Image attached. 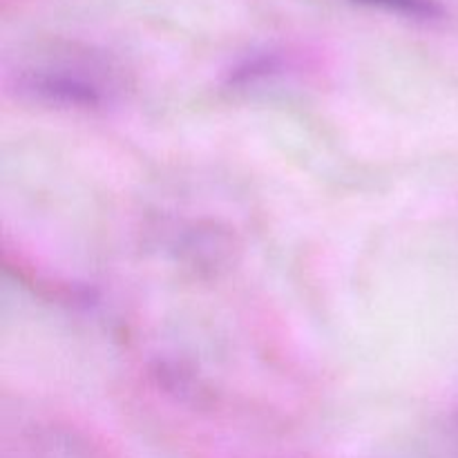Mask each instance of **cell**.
I'll return each instance as SVG.
<instances>
[{"label": "cell", "mask_w": 458, "mask_h": 458, "mask_svg": "<svg viewBox=\"0 0 458 458\" xmlns=\"http://www.w3.org/2000/svg\"><path fill=\"white\" fill-rule=\"evenodd\" d=\"M349 3L396 13V16L411 18V21L429 22L443 18V7L437 0H349Z\"/></svg>", "instance_id": "cell-2"}, {"label": "cell", "mask_w": 458, "mask_h": 458, "mask_svg": "<svg viewBox=\"0 0 458 458\" xmlns=\"http://www.w3.org/2000/svg\"><path fill=\"white\" fill-rule=\"evenodd\" d=\"M21 89L49 106L97 110L110 101V88L79 67H34L21 76Z\"/></svg>", "instance_id": "cell-1"}]
</instances>
